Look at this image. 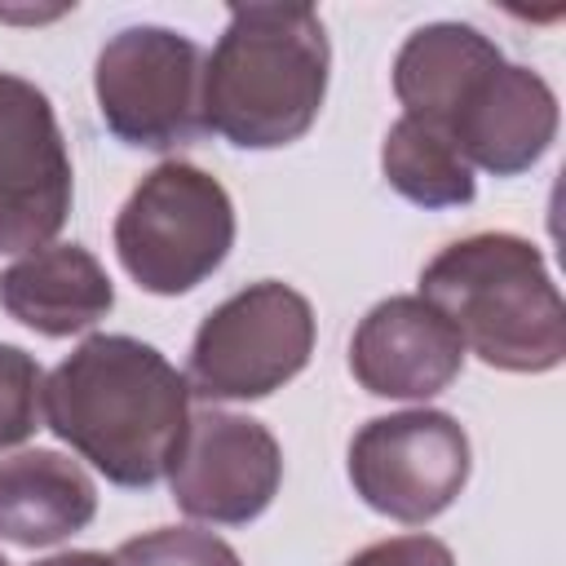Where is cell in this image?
<instances>
[{"instance_id":"6da1fadb","label":"cell","mask_w":566,"mask_h":566,"mask_svg":"<svg viewBox=\"0 0 566 566\" xmlns=\"http://www.w3.org/2000/svg\"><path fill=\"white\" fill-rule=\"evenodd\" d=\"M40 416L106 482L146 491L181 447L190 385L155 345L97 332L44 376Z\"/></svg>"},{"instance_id":"7a4b0ae2","label":"cell","mask_w":566,"mask_h":566,"mask_svg":"<svg viewBox=\"0 0 566 566\" xmlns=\"http://www.w3.org/2000/svg\"><path fill=\"white\" fill-rule=\"evenodd\" d=\"M332 44L310 4H230L217 49L203 57V133L239 150L301 142L327 97Z\"/></svg>"},{"instance_id":"3957f363","label":"cell","mask_w":566,"mask_h":566,"mask_svg":"<svg viewBox=\"0 0 566 566\" xmlns=\"http://www.w3.org/2000/svg\"><path fill=\"white\" fill-rule=\"evenodd\" d=\"M420 296L455 327L464 354L495 371L539 376L566 358V305L544 252L509 230L447 243L420 270Z\"/></svg>"},{"instance_id":"277c9868","label":"cell","mask_w":566,"mask_h":566,"mask_svg":"<svg viewBox=\"0 0 566 566\" xmlns=\"http://www.w3.org/2000/svg\"><path fill=\"white\" fill-rule=\"evenodd\" d=\"M234 248V203L226 186L186 159L150 168L115 217V256L150 296L195 292Z\"/></svg>"},{"instance_id":"5b68a950","label":"cell","mask_w":566,"mask_h":566,"mask_svg":"<svg viewBox=\"0 0 566 566\" xmlns=\"http://www.w3.org/2000/svg\"><path fill=\"white\" fill-rule=\"evenodd\" d=\"M314 354V305L279 283L261 279L221 301L190 340L186 385L208 402L270 398L305 371Z\"/></svg>"},{"instance_id":"8992f818","label":"cell","mask_w":566,"mask_h":566,"mask_svg":"<svg viewBox=\"0 0 566 566\" xmlns=\"http://www.w3.org/2000/svg\"><path fill=\"white\" fill-rule=\"evenodd\" d=\"M93 93L102 124L124 146H190L203 133V49L172 27H124L97 53Z\"/></svg>"},{"instance_id":"52a82bcc","label":"cell","mask_w":566,"mask_h":566,"mask_svg":"<svg viewBox=\"0 0 566 566\" xmlns=\"http://www.w3.org/2000/svg\"><path fill=\"white\" fill-rule=\"evenodd\" d=\"M473 469L469 433L455 416L411 407L367 420L349 442L354 495L402 526H424L447 513Z\"/></svg>"},{"instance_id":"ba28073f","label":"cell","mask_w":566,"mask_h":566,"mask_svg":"<svg viewBox=\"0 0 566 566\" xmlns=\"http://www.w3.org/2000/svg\"><path fill=\"white\" fill-rule=\"evenodd\" d=\"M75 199L71 150L53 102L22 75L0 71V252L49 248Z\"/></svg>"},{"instance_id":"9c48e42d","label":"cell","mask_w":566,"mask_h":566,"mask_svg":"<svg viewBox=\"0 0 566 566\" xmlns=\"http://www.w3.org/2000/svg\"><path fill=\"white\" fill-rule=\"evenodd\" d=\"M279 482L283 447L261 420L221 407L190 411L181 447L168 464V486L186 517L248 526L274 504Z\"/></svg>"},{"instance_id":"30bf717a","label":"cell","mask_w":566,"mask_h":566,"mask_svg":"<svg viewBox=\"0 0 566 566\" xmlns=\"http://www.w3.org/2000/svg\"><path fill=\"white\" fill-rule=\"evenodd\" d=\"M349 371L376 398L424 402L464 371V340L424 296H389L358 318Z\"/></svg>"},{"instance_id":"8fae6325","label":"cell","mask_w":566,"mask_h":566,"mask_svg":"<svg viewBox=\"0 0 566 566\" xmlns=\"http://www.w3.org/2000/svg\"><path fill=\"white\" fill-rule=\"evenodd\" d=\"M469 168L517 177L539 164L557 137V93L531 66L504 62L447 133Z\"/></svg>"},{"instance_id":"7c38bea8","label":"cell","mask_w":566,"mask_h":566,"mask_svg":"<svg viewBox=\"0 0 566 566\" xmlns=\"http://www.w3.org/2000/svg\"><path fill=\"white\" fill-rule=\"evenodd\" d=\"M504 66V53L491 35L469 22H429L416 27L394 57V93L402 115L451 133V124L469 111L482 84Z\"/></svg>"},{"instance_id":"4fadbf2b","label":"cell","mask_w":566,"mask_h":566,"mask_svg":"<svg viewBox=\"0 0 566 566\" xmlns=\"http://www.w3.org/2000/svg\"><path fill=\"white\" fill-rule=\"evenodd\" d=\"M0 305L13 323L62 340L97 327L115 305V287L84 243H49L0 270Z\"/></svg>"},{"instance_id":"5bb4252c","label":"cell","mask_w":566,"mask_h":566,"mask_svg":"<svg viewBox=\"0 0 566 566\" xmlns=\"http://www.w3.org/2000/svg\"><path fill=\"white\" fill-rule=\"evenodd\" d=\"M97 513V486L80 460L27 447L0 455V539L18 548H49L84 531Z\"/></svg>"},{"instance_id":"9a60e30c","label":"cell","mask_w":566,"mask_h":566,"mask_svg":"<svg viewBox=\"0 0 566 566\" xmlns=\"http://www.w3.org/2000/svg\"><path fill=\"white\" fill-rule=\"evenodd\" d=\"M385 181L416 208H464L478 195L473 168L455 150V142L411 115H398L380 146Z\"/></svg>"},{"instance_id":"2e32d148","label":"cell","mask_w":566,"mask_h":566,"mask_svg":"<svg viewBox=\"0 0 566 566\" xmlns=\"http://www.w3.org/2000/svg\"><path fill=\"white\" fill-rule=\"evenodd\" d=\"M111 562L115 566H243L221 535L195 531V526H159V531L133 535L111 553Z\"/></svg>"},{"instance_id":"e0dca14e","label":"cell","mask_w":566,"mask_h":566,"mask_svg":"<svg viewBox=\"0 0 566 566\" xmlns=\"http://www.w3.org/2000/svg\"><path fill=\"white\" fill-rule=\"evenodd\" d=\"M40 394H44V371L40 363L0 340V451L27 442L40 429Z\"/></svg>"},{"instance_id":"ac0fdd59","label":"cell","mask_w":566,"mask_h":566,"mask_svg":"<svg viewBox=\"0 0 566 566\" xmlns=\"http://www.w3.org/2000/svg\"><path fill=\"white\" fill-rule=\"evenodd\" d=\"M345 566H455V557L433 535H394V539L367 544Z\"/></svg>"},{"instance_id":"d6986e66","label":"cell","mask_w":566,"mask_h":566,"mask_svg":"<svg viewBox=\"0 0 566 566\" xmlns=\"http://www.w3.org/2000/svg\"><path fill=\"white\" fill-rule=\"evenodd\" d=\"M35 566H115L106 553H57V557H44Z\"/></svg>"},{"instance_id":"ffe728a7","label":"cell","mask_w":566,"mask_h":566,"mask_svg":"<svg viewBox=\"0 0 566 566\" xmlns=\"http://www.w3.org/2000/svg\"><path fill=\"white\" fill-rule=\"evenodd\" d=\"M0 566H9V562H4V557H0Z\"/></svg>"}]
</instances>
